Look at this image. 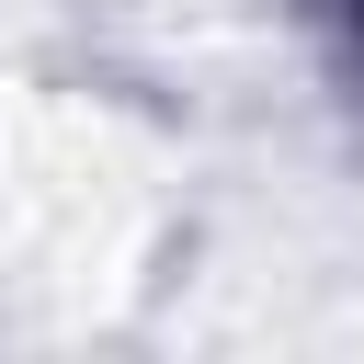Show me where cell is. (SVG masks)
<instances>
[{
  "label": "cell",
  "mask_w": 364,
  "mask_h": 364,
  "mask_svg": "<svg viewBox=\"0 0 364 364\" xmlns=\"http://www.w3.org/2000/svg\"><path fill=\"white\" fill-rule=\"evenodd\" d=\"M353 23H364V0H353Z\"/></svg>",
  "instance_id": "obj_1"
}]
</instances>
